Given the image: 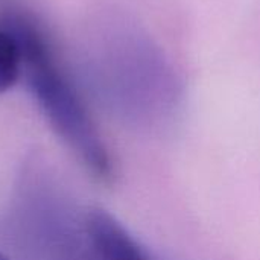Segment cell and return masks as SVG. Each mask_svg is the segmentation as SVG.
Here are the masks:
<instances>
[{"instance_id": "obj_4", "label": "cell", "mask_w": 260, "mask_h": 260, "mask_svg": "<svg viewBox=\"0 0 260 260\" xmlns=\"http://www.w3.org/2000/svg\"><path fill=\"white\" fill-rule=\"evenodd\" d=\"M0 260H9V259H8V257H6L5 254H2V253H0Z\"/></svg>"}, {"instance_id": "obj_3", "label": "cell", "mask_w": 260, "mask_h": 260, "mask_svg": "<svg viewBox=\"0 0 260 260\" xmlns=\"http://www.w3.org/2000/svg\"><path fill=\"white\" fill-rule=\"evenodd\" d=\"M23 72L21 47L15 35L0 26V94L12 88Z\"/></svg>"}, {"instance_id": "obj_2", "label": "cell", "mask_w": 260, "mask_h": 260, "mask_svg": "<svg viewBox=\"0 0 260 260\" xmlns=\"http://www.w3.org/2000/svg\"><path fill=\"white\" fill-rule=\"evenodd\" d=\"M85 225L101 260H151L133 236L104 210L90 212Z\"/></svg>"}, {"instance_id": "obj_1", "label": "cell", "mask_w": 260, "mask_h": 260, "mask_svg": "<svg viewBox=\"0 0 260 260\" xmlns=\"http://www.w3.org/2000/svg\"><path fill=\"white\" fill-rule=\"evenodd\" d=\"M0 26L18 40L29 90L53 131L98 181L110 184L116 175L110 149L79 93L59 67L44 34L29 15L14 9Z\"/></svg>"}]
</instances>
